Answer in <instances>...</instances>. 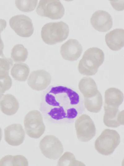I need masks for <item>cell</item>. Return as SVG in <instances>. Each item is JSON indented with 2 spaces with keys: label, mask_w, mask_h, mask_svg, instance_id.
<instances>
[{
  "label": "cell",
  "mask_w": 124,
  "mask_h": 166,
  "mask_svg": "<svg viewBox=\"0 0 124 166\" xmlns=\"http://www.w3.org/2000/svg\"><path fill=\"white\" fill-rule=\"evenodd\" d=\"M83 100L74 90L62 85L51 86L42 94L41 111L52 120L69 122L84 110Z\"/></svg>",
  "instance_id": "cell-1"
},
{
  "label": "cell",
  "mask_w": 124,
  "mask_h": 166,
  "mask_svg": "<svg viewBox=\"0 0 124 166\" xmlns=\"http://www.w3.org/2000/svg\"><path fill=\"white\" fill-rule=\"evenodd\" d=\"M104 60V54L101 49L97 47L89 48L85 52L79 62V72L84 75H94L97 72Z\"/></svg>",
  "instance_id": "cell-2"
},
{
  "label": "cell",
  "mask_w": 124,
  "mask_h": 166,
  "mask_svg": "<svg viewBox=\"0 0 124 166\" xmlns=\"http://www.w3.org/2000/svg\"><path fill=\"white\" fill-rule=\"evenodd\" d=\"M69 32L68 26L63 21L49 22L42 28L41 35L45 43L52 45L66 40L69 36Z\"/></svg>",
  "instance_id": "cell-3"
},
{
  "label": "cell",
  "mask_w": 124,
  "mask_h": 166,
  "mask_svg": "<svg viewBox=\"0 0 124 166\" xmlns=\"http://www.w3.org/2000/svg\"><path fill=\"white\" fill-rule=\"evenodd\" d=\"M120 142V136L116 131L106 129L96 139L95 149L101 154L110 155L113 153Z\"/></svg>",
  "instance_id": "cell-4"
},
{
  "label": "cell",
  "mask_w": 124,
  "mask_h": 166,
  "mask_svg": "<svg viewBox=\"0 0 124 166\" xmlns=\"http://www.w3.org/2000/svg\"><path fill=\"white\" fill-rule=\"evenodd\" d=\"M24 124L26 134L32 138H38L44 133L45 130L42 115L37 110L31 111L26 114Z\"/></svg>",
  "instance_id": "cell-5"
},
{
  "label": "cell",
  "mask_w": 124,
  "mask_h": 166,
  "mask_svg": "<svg viewBox=\"0 0 124 166\" xmlns=\"http://www.w3.org/2000/svg\"><path fill=\"white\" fill-rule=\"evenodd\" d=\"M75 127L78 138L81 141L88 142L95 135L96 129L94 123L87 114H82L76 119Z\"/></svg>",
  "instance_id": "cell-6"
},
{
  "label": "cell",
  "mask_w": 124,
  "mask_h": 166,
  "mask_svg": "<svg viewBox=\"0 0 124 166\" xmlns=\"http://www.w3.org/2000/svg\"><path fill=\"white\" fill-rule=\"evenodd\" d=\"M36 12L40 16L58 19L64 16V9L59 0H42L39 1Z\"/></svg>",
  "instance_id": "cell-7"
},
{
  "label": "cell",
  "mask_w": 124,
  "mask_h": 166,
  "mask_svg": "<svg viewBox=\"0 0 124 166\" xmlns=\"http://www.w3.org/2000/svg\"><path fill=\"white\" fill-rule=\"evenodd\" d=\"M39 147L45 156L53 160L60 157L64 151L61 142L57 138L53 135L45 136L40 142Z\"/></svg>",
  "instance_id": "cell-8"
},
{
  "label": "cell",
  "mask_w": 124,
  "mask_h": 166,
  "mask_svg": "<svg viewBox=\"0 0 124 166\" xmlns=\"http://www.w3.org/2000/svg\"><path fill=\"white\" fill-rule=\"evenodd\" d=\"M11 27L19 36L29 37L33 34L34 27L32 21L28 17L18 15L11 17L9 20Z\"/></svg>",
  "instance_id": "cell-9"
},
{
  "label": "cell",
  "mask_w": 124,
  "mask_h": 166,
  "mask_svg": "<svg viewBox=\"0 0 124 166\" xmlns=\"http://www.w3.org/2000/svg\"><path fill=\"white\" fill-rule=\"evenodd\" d=\"M50 74L43 69L31 72L27 80L29 86L33 89L38 91L46 89L51 82Z\"/></svg>",
  "instance_id": "cell-10"
},
{
  "label": "cell",
  "mask_w": 124,
  "mask_h": 166,
  "mask_svg": "<svg viewBox=\"0 0 124 166\" xmlns=\"http://www.w3.org/2000/svg\"><path fill=\"white\" fill-rule=\"evenodd\" d=\"M91 23L94 28L100 32H106L113 25L112 18L107 12L101 10L95 12L91 18Z\"/></svg>",
  "instance_id": "cell-11"
},
{
  "label": "cell",
  "mask_w": 124,
  "mask_h": 166,
  "mask_svg": "<svg viewBox=\"0 0 124 166\" xmlns=\"http://www.w3.org/2000/svg\"><path fill=\"white\" fill-rule=\"evenodd\" d=\"M5 140L9 145L18 146L23 143L25 133L21 125L14 124L7 127L4 130Z\"/></svg>",
  "instance_id": "cell-12"
},
{
  "label": "cell",
  "mask_w": 124,
  "mask_h": 166,
  "mask_svg": "<svg viewBox=\"0 0 124 166\" xmlns=\"http://www.w3.org/2000/svg\"><path fill=\"white\" fill-rule=\"evenodd\" d=\"M82 51V47L78 41L70 39L63 44L60 48V54L65 60L73 61L77 60Z\"/></svg>",
  "instance_id": "cell-13"
},
{
  "label": "cell",
  "mask_w": 124,
  "mask_h": 166,
  "mask_svg": "<svg viewBox=\"0 0 124 166\" xmlns=\"http://www.w3.org/2000/svg\"><path fill=\"white\" fill-rule=\"evenodd\" d=\"M105 111L103 121L105 125L110 127H117L123 125L124 111H120L118 108L104 105Z\"/></svg>",
  "instance_id": "cell-14"
},
{
  "label": "cell",
  "mask_w": 124,
  "mask_h": 166,
  "mask_svg": "<svg viewBox=\"0 0 124 166\" xmlns=\"http://www.w3.org/2000/svg\"><path fill=\"white\" fill-rule=\"evenodd\" d=\"M105 41L108 47L112 50L117 51L124 45V30L116 29L106 34Z\"/></svg>",
  "instance_id": "cell-15"
},
{
  "label": "cell",
  "mask_w": 124,
  "mask_h": 166,
  "mask_svg": "<svg viewBox=\"0 0 124 166\" xmlns=\"http://www.w3.org/2000/svg\"><path fill=\"white\" fill-rule=\"evenodd\" d=\"M0 100V108L4 114L11 116L15 114L19 107V103L13 95L7 94L3 95Z\"/></svg>",
  "instance_id": "cell-16"
},
{
  "label": "cell",
  "mask_w": 124,
  "mask_h": 166,
  "mask_svg": "<svg viewBox=\"0 0 124 166\" xmlns=\"http://www.w3.org/2000/svg\"><path fill=\"white\" fill-rule=\"evenodd\" d=\"M123 99V94L118 89L111 88L105 92V105L118 108Z\"/></svg>",
  "instance_id": "cell-17"
},
{
  "label": "cell",
  "mask_w": 124,
  "mask_h": 166,
  "mask_svg": "<svg viewBox=\"0 0 124 166\" xmlns=\"http://www.w3.org/2000/svg\"><path fill=\"white\" fill-rule=\"evenodd\" d=\"M78 88L84 97H93L99 91L96 83L90 77L83 78L79 83Z\"/></svg>",
  "instance_id": "cell-18"
},
{
  "label": "cell",
  "mask_w": 124,
  "mask_h": 166,
  "mask_svg": "<svg viewBox=\"0 0 124 166\" xmlns=\"http://www.w3.org/2000/svg\"><path fill=\"white\" fill-rule=\"evenodd\" d=\"M83 104L85 107L89 111L98 113L101 110L103 105V98L99 91L95 96L89 97H84Z\"/></svg>",
  "instance_id": "cell-19"
},
{
  "label": "cell",
  "mask_w": 124,
  "mask_h": 166,
  "mask_svg": "<svg viewBox=\"0 0 124 166\" xmlns=\"http://www.w3.org/2000/svg\"><path fill=\"white\" fill-rule=\"evenodd\" d=\"M29 72V68L27 64L18 63L13 65L11 71V74L15 80L23 82L27 79Z\"/></svg>",
  "instance_id": "cell-20"
},
{
  "label": "cell",
  "mask_w": 124,
  "mask_h": 166,
  "mask_svg": "<svg viewBox=\"0 0 124 166\" xmlns=\"http://www.w3.org/2000/svg\"><path fill=\"white\" fill-rule=\"evenodd\" d=\"M28 54L27 50L22 45L17 44L12 49L11 57L15 62H24L28 57Z\"/></svg>",
  "instance_id": "cell-21"
},
{
  "label": "cell",
  "mask_w": 124,
  "mask_h": 166,
  "mask_svg": "<svg viewBox=\"0 0 124 166\" xmlns=\"http://www.w3.org/2000/svg\"><path fill=\"white\" fill-rule=\"evenodd\" d=\"M59 166H84L82 162L76 160L74 154L69 152H65L60 158Z\"/></svg>",
  "instance_id": "cell-22"
},
{
  "label": "cell",
  "mask_w": 124,
  "mask_h": 166,
  "mask_svg": "<svg viewBox=\"0 0 124 166\" xmlns=\"http://www.w3.org/2000/svg\"><path fill=\"white\" fill-rule=\"evenodd\" d=\"M12 60L10 58H0V80H3L10 76L9 72L13 64Z\"/></svg>",
  "instance_id": "cell-23"
},
{
  "label": "cell",
  "mask_w": 124,
  "mask_h": 166,
  "mask_svg": "<svg viewBox=\"0 0 124 166\" xmlns=\"http://www.w3.org/2000/svg\"><path fill=\"white\" fill-rule=\"evenodd\" d=\"M38 2V0H16L15 4L20 10L24 12H29L35 8Z\"/></svg>",
  "instance_id": "cell-24"
},
{
  "label": "cell",
  "mask_w": 124,
  "mask_h": 166,
  "mask_svg": "<svg viewBox=\"0 0 124 166\" xmlns=\"http://www.w3.org/2000/svg\"><path fill=\"white\" fill-rule=\"evenodd\" d=\"M12 84L11 79L10 77L3 80H0V99L5 92L11 88Z\"/></svg>",
  "instance_id": "cell-25"
},
{
  "label": "cell",
  "mask_w": 124,
  "mask_h": 166,
  "mask_svg": "<svg viewBox=\"0 0 124 166\" xmlns=\"http://www.w3.org/2000/svg\"><path fill=\"white\" fill-rule=\"evenodd\" d=\"M12 166H28V162L27 159L24 156L17 155L13 156L12 159Z\"/></svg>",
  "instance_id": "cell-26"
},
{
  "label": "cell",
  "mask_w": 124,
  "mask_h": 166,
  "mask_svg": "<svg viewBox=\"0 0 124 166\" xmlns=\"http://www.w3.org/2000/svg\"><path fill=\"white\" fill-rule=\"evenodd\" d=\"M12 155H7L2 158L0 160V166H12Z\"/></svg>",
  "instance_id": "cell-27"
},
{
  "label": "cell",
  "mask_w": 124,
  "mask_h": 166,
  "mask_svg": "<svg viewBox=\"0 0 124 166\" xmlns=\"http://www.w3.org/2000/svg\"><path fill=\"white\" fill-rule=\"evenodd\" d=\"M6 25V22L5 20L0 19V36L1 32L5 29Z\"/></svg>",
  "instance_id": "cell-28"
},
{
  "label": "cell",
  "mask_w": 124,
  "mask_h": 166,
  "mask_svg": "<svg viewBox=\"0 0 124 166\" xmlns=\"http://www.w3.org/2000/svg\"><path fill=\"white\" fill-rule=\"evenodd\" d=\"M4 48L3 43H0V56L4 57L3 54V49Z\"/></svg>",
  "instance_id": "cell-29"
},
{
  "label": "cell",
  "mask_w": 124,
  "mask_h": 166,
  "mask_svg": "<svg viewBox=\"0 0 124 166\" xmlns=\"http://www.w3.org/2000/svg\"><path fill=\"white\" fill-rule=\"evenodd\" d=\"M2 138V131L1 128L0 127V142Z\"/></svg>",
  "instance_id": "cell-30"
}]
</instances>
